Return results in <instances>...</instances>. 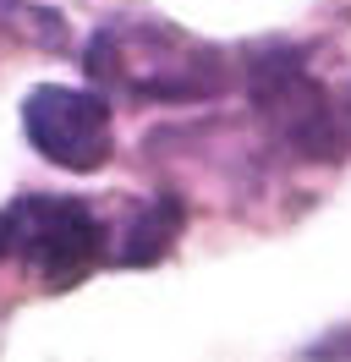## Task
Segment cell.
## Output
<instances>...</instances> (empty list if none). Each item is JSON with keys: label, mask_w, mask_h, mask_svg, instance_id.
Segmentation results:
<instances>
[{"label": "cell", "mask_w": 351, "mask_h": 362, "mask_svg": "<svg viewBox=\"0 0 351 362\" xmlns=\"http://www.w3.org/2000/svg\"><path fill=\"white\" fill-rule=\"evenodd\" d=\"M0 28H6L11 39H22V45H33V49H66L71 45L61 11L28 6V0H0Z\"/></svg>", "instance_id": "cell-6"}, {"label": "cell", "mask_w": 351, "mask_h": 362, "mask_svg": "<svg viewBox=\"0 0 351 362\" xmlns=\"http://www.w3.org/2000/svg\"><path fill=\"white\" fill-rule=\"evenodd\" d=\"M176 236H181V204H176L171 192H159V198H149V204L132 214L127 236H121V247L110 252V258L121 269H149V264H159L176 247Z\"/></svg>", "instance_id": "cell-5"}, {"label": "cell", "mask_w": 351, "mask_h": 362, "mask_svg": "<svg viewBox=\"0 0 351 362\" xmlns=\"http://www.w3.org/2000/svg\"><path fill=\"white\" fill-rule=\"evenodd\" d=\"M340 115H346V127H351V88H346V99H340Z\"/></svg>", "instance_id": "cell-7"}, {"label": "cell", "mask_w": 351, "mask_h": 362, "mask_svg": "<svg viewBox=\"0 0 351 362\" xmlns=\"http://www.w3.org/2000/svg\"><path fill=\"white\" fill-rule=\"evenodd\" d=\"M0 264L33 274L44 291H71L105 264V226L83 198H11L0 209Z\"/></svg>", "instance_id": "cell-3"}, {"label": "cell", "mask_w": 351, "mask_h": 362, "mask_svg": "<svg viewBox=\"0 0 351 362\" xmlns=\"http://www.w3.org/2000/svg\"><path fill=\"white\" fill-rule=\"evenodd\" d=\"M22 127L28 143L61 170H105L115 154V127H110V99L99 88H61L44 83L22 99Z\"/></svg>", "instance_id": "cell-4"}, {"label": "cell", "mask_w": 351, "mask_h": 362, "mask_svg": "<svg viewBox=\"0 0 351 362\" xmlns=\"http://www.w3.org/2000/svg\"><path fill=\"white\" fill-rule=\"evenodd\" d=\"M247 105L258 115V127L269 132V143L280 154L302 159V165H335L346 159V115H340V99H329V88L307 71L302 49L291 45H269L247 55Z\"/></svg>", "instance_id": "cell-2"}, {"label": "cell", "mask_w": 351, "mask_h": 362, "mask_svg": "<svg viewBox=\"0 0 351 362\" xmlns=\"http://www.w3.org/2000/svg\"><path fill=\"white\" fill-rule=\"evenodd\" d=\"M77 61L105 99L127 105H203L236 83L225 49L165 23H110L83 45Z\"/></svg>", "instance_id": "cell-1"}]
</instances>
